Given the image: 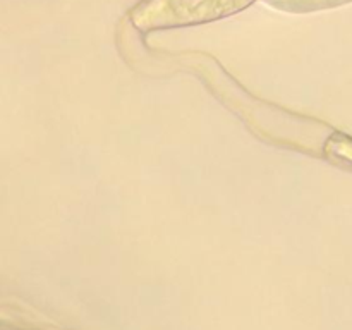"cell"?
Segmentation results:
<instances>
[{"label":"cell","mask_w":352,"mask_h":330,"mask_svg":"<svg viewBox=\"0 0 352 330\" xmlns=\"http://www.w3.org/2000/svg\"><path fill=\"white\" fill-rule=\"evenodd\" d=\"M250 0H144L133 12L143 30L213 19L244 7Z\"/></svg>","instance_id":"6da1fadb"}]
</instances>
